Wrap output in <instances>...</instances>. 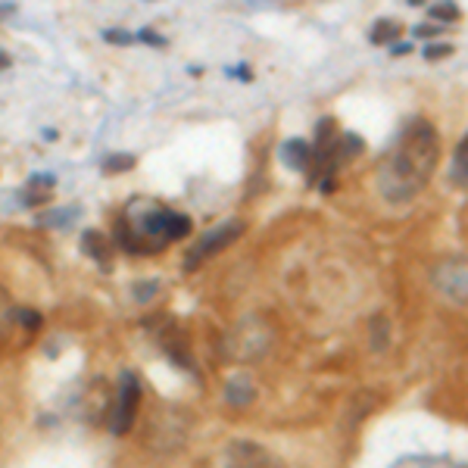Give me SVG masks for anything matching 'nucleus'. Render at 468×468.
Listing matches in <instances>:
<instances>
[{"mask_svg":"<svg viewBox=\"0 0 468 468\" xmlns=\"http://www.w3.org/2000/svg\"><path fill=\"white\" fill-rule=\"evenodd\" d=\"M138 38H141L144 44H156V47H163V44H166V38H163V35H156V31H150V29H144Z\"/></svg>","mask_w":468,"mask_h":468,"instance_id":"6ab92c4d","label":"nucleus"},{"mask_svg":"<svg viewBox=\"0 0 468 468\" xmlns=\"http://www.w3.org/2000/svg\"><path fill=\"white\" fill-rule=\"evenodd\" d=\"M225 400L231 403V406H247V403L253 400V384H250V378H244V375H234L229 378V384H225Z\"/></svg>","mask_w":468,"mask_h":468,"instance_id":"6e6552de","label":"nucleus"},{"mask_svg":"<svg viewBox=\"0 0 468 468\" xmlns=\"http://www.w3.org/2000/svg\"><path fill=\"white\" fill-rule=\"evenodd\" d=\"M394 54L400 56V54H409V44H394Z\"/></svg>","mask_w":468,"mask_h":468,"instance_id":"aec40b11","label":"nucleus"},{"mask_svg":"<svg viewBox=\"0 0 468 468\" xmlns=\"http://www.w3.org/2000/svg\"><path fill=\"white\" fill-rule=\"evenodd\" d=\"M440 160V138L428 119H409L388 150L378 172V188L390 204H406L425 191Z\"/></svg>","mask_w":468,"mask_h":468,"instance_id":"f257e3e1","label":"nucleus"},{"mask_svg":"<svg viewBox=\"0 0 468 468\" xmlns=\"http://www.w3.org/2000/svg\"><path fill=\"white\" fill-rule=\"evenodd\" d=\"M281 163L294 172H306L309 163H313V147L300 138H290V141L281 144Z\"/></svg>","mask_w":468,"mask_h":468,"instance_id":"423d86ee","label":"nucleus"},{"mask_svg":"<svg viewBox=\"0 0 468 468\" xmlns=\"http://www.w3.org/2000/svg\"><path fill=\"white\" fill-rule=\"evenodd\" d=\"M104 41H110V44H131V41H135V38H131L129 31L106 29V31H104Z\"/></svg>","mask_w":468,"mask_h":468,"instance_id":"dca6fc26","label":"nucleus"},{"mask_svg":"<svg viewBox=\"0 0 468 468\" xmlns=\"http://www.w3.org/2000/svg\"><path fill=\"white\" fill-rule=\"evenodd\" d=\"M244 234V222L240 219H231V222H219L213 225L210 231H204V238L197 240V244L188 250V259H185V269H197L200 263H206V259L213 256V253L225 250L229 244H234V240Z\"/></svg>","mask_w":468,"mask_h":468,"instance_id":"f03ea898","label":"nucleus"},{"mask_svg":"<svg viewBox=\"0 0 468 468\" xmlns=\"http://www.w3.org/2000/svg\"><path fill=\"white\" fill-rule=\"evenodd\" d=\"M16 315H19V322H22V325H29V331H38V328L44 325V319L35 313V309H19Z\"/></svg>","mask_w":468,"mask_h":468,"instance_id":"2eb2a0df","label":"nucleus"},{"mask_svg":"<svg viewBox=\"0 0 468 468\" xmlns=\"http://www.w3.org/2000/svg\"><path fill=\"white\" fill-rule=\"evenodd\" d=\"M13 315H16V309H13L10 297H6V290L0 288V344H4L6 334H10V328H13Z\"/></svg>","mask_w":468,"mask_h":468,"instance_id":"9b49d317","label":"nucleus"},{"mask_svg":"<svg viewBox=\"0 0 468 468\" xmlns=\"http://www.w3.org/2000/svg\"><path fill=\"white\" fill-rule=\"evenodd\" d=\"M369 38H372V44H388V41H394V38H400V25L390 22V19H381L378 25H372Z\"/></svg>","mask_w":468,"mask_h":468,"instance_id":"9d476101","label":"nucleus"},{"mask_svg":"<svg viewBox=\"0 0 468 468\" xmlns=\"http://www.w3.org/2000/svg\"><path fill=\"white\" fill-rule=\"evenodd\" d=\"M450 181L456 188H468V135L459 141L456 154L450 160Z\"/></svg>","mask_w":468,"mask_h":468,"instance_id":"1a4fd4ad","label":"nucleus"},{"mask_svg":"<svg viewBox=\"0 0 468 468\" xmlns=\"http://www.w3.org/2000/svg\"><path fill=\"white\" fill-rule=\"evenodd\" d=\"M131 166H135V156H125V154L110 156V160L104 163L106 172H125V169H131Z\"/></svg>","mask_w":468,"mask_h":468,"instance_id":"4468645a","label":"nucleus"},{"mask_svg":"<svg viewBox=\"0 0 468 468\" xmlns=\"http://www.w3.org/2000/svg\"><path fill=\"white\" fill-rule=\"evenodd\" d=\"M440 31H444L440 25H415L413 35L415 38H434V35H440Z\"/></svg>","mask_w":468,"mask_h":468,"instance_id":"f3484780","label":"nucleus"},{"mask_svg":"<svg viewBox=\"0 0 468 468\" xmlns=\"http://www.w3.org/2000/svg\"><path fill=\"white\" fill-rule=\"evenodd\" d=\"M447 54H453L447 44H431V47H425V56L428 60H440V56H447Z\"/></svg>","mask_w":468,"mask_h":468,"instance_id":"a211bd4d","label":"nucleus"},{"mask_svg":"<svg viewBox=\"0 0 468 468\" xmlns=\"http://www.w3.org/2000/svg\"><path fill=\"white\" fill-rule=\"evenodd\" d=\"M434 284L450 300L468 303V259H447L434 269Z\"/></svg>","mask_w":468,"mask_h":468,"instance_id":"39448f33","label":"nucleus"},{"mask_svg":"<svg viewBox=\"0 0 468 468\" xmlns=\"http://www.w3.org/2000/svg\"><path fill=\"white\" fill-rule=\"evenodd\" d=\"M219 468H284L281 459L275 453H269L265 447L250 444V440H234L222 450Z\"/></svg>","mask_w":468,"mask_h":468,"instance_id":"20e7f679","label":"nucleus"},{"mask_svg":"<svg viewBox=\"0 0 468 468\" xmlns=\"http://www.w3.org/2000/svg\"><path fill=\"white\" fill-rule=\"evenodd\" d=\"M6 66H10V56H6V54H0V69H6Z\"/></svg>","mask_w":468,"mask_h":468,"instance_id":"412c9836","label":"nucleus"},{"mask_svg":"<svg viewBox=\"0 0 468 468\" xmlns=\"http://www.w3.org/2000/svg\"><path fill=\"white\" fill-rule=\"evenodd\" d=\"M81 250H85L88 256L94 259V263H100L104 269H110V247H106V240L100 238V231H85V234H81Z\"/></svg>","mask_w":468,"mask_h":468,"instance_id":"0eeeda50","label":"nucleus"},{"mask_svg":"<svg viewBox=\"0 0 468 468\" xmlns=\"http://www.w3.org/2000/svg\"><path fill=\"white\" fill-rule=\"evenodd\" d=\"M372 344H375V350H384V347H388V322L384 319L372 322Z\"/></svg>","mask_w":468,"mask_h":468,"instance_id":"f8f14e48","label":"nucleus"},{"mask_svg":"<svg viewBox=\"0 0 468 468\" xmlns=\"http://www.w3.org/2000/svg\"><path fill=\"white\" fill-rule=\"evenodd\" d=\"M138 403H141V381H138L135 372H125L122 384H119L116 406H113V419H110V431L113 434H125L131 425H135Z\"/></svg>","mask_w":468,"mask_h":468,"instance_id":"7ed1b4c3","label":"nucleus"},{"mask_svg":"<svg viewBox=\"0 0 468 468\" xmlns=\"http://www.w3.org/2000/svg\"><path fill=\"white\" fill-rule=\"evenodd\" d=\"M428 16L431 19H444V22H453V19H459V6L453 4H438L428 10Z\"/></svg>","mask_w":468,"mask_h":468,"instance_id":"ddd939ff","label":"nucleus"}]
</instances>
